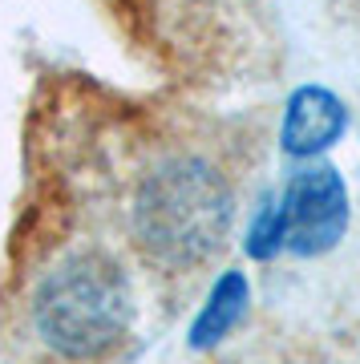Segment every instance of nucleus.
Segmentation results:
<instances>
[{
    "mask_svg": "<svg viewBox=\"0 0 360 364\" xmlns=\"http://www.w3.org/2000/svg\"><path fill=\"white\" fill-rule=\"evenodd\" d=\"M134 239L162 267L206 263L227 243L235 191L203 158H170L134 191Z\"/></svg>",
    "mask_w": 360,
    "mask_h": 364,
    "instance_id": "obj_1",
    "label": "nucleus"
},
{
    "mask_svg": "<svg viewBox=\"0 0 360 364\" xmlns=\"http://www.w3.org/2000/svg\"><path fill=\"white\" fill-rule=\"evenodd\" d=\"M344 223H348V195L344 182L336 178V170L328 166L300 170L280 207L283 247H292L296 255H320L344 235Z\"/></svg>",
    "mask_w": 360,
    "mask_h": 364,
    "instance_id": "obj_3",
    "label": "nucleus"
},
{
    "mask_svg": "<svg viewBox=\"0 0 360 364\" xmlns=\"http://www.w3.org/2000/svg\"><path fill=\"white\" fill-rule=\"evenodd\" d=\"M247 304V287L239 275H227L215 291H211V304H206V312L198 316V324H194V344H215L219 336L231 332V324L239 320Z\"/></svg>",
    "mask_w": 360,
    "mask_h": 364,
    "instance_id": "obj_5",
    "label": "nucleus"
},
{
    "mask_svg": "<svg viewBox=\"0 0 360 364\" xmlns=\"http://www.w3.org/2000/svg\"><path fill=\"white\" fill-rule=\"evenodd\" d=\"M344 130V105L336 102L328 90H300L287 105V117H283V146L292 154L308 158L320 154L324 146H332Z\"/></svg>",
    "mask_w": 360,
    "mask_h": 364,
    "instance_id": "obj_4",
    "label": "nucleus"
},
{
    "mask_svg": "<svg viewBox=\"0 0 360 364\" xmlns=\"http://www.w3.org/2000/svg\"><path fill=\"white\" fill-rule=\"evenodd\" d=\"M134 296L126 275L105 255H73L37 287L33 320L41 340L61 356L90 360L126 336Z\"/></svg>",
    "mask_w": 360,
    "mask_h": 364,
    "instance_id": "obj_2",
    "label": "nucleus"
}]
</instances>
